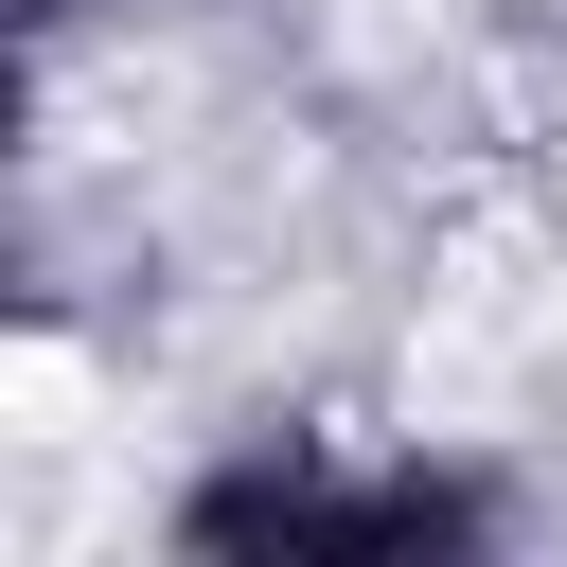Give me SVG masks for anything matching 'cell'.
<instances>
[{"mask_svg":"<svg viewBox=\"0 0 567 567\" xmlns=\"http://www.w3.org/2000/svg\"><path fill=\"white\" fill-rule=\"evenodd\" d=\"M0 408H18V443H71V425H89V354H71V337H18V354H0Z\"/></svg>","mask_w":567,"mask_h":567,"instance_id":"cell-1","label":"cell"},{"mask_svg":"<svg viewBox=\"0 0 567 567\" xmlns=\"http://www.w3.org/2000/svg\"><path fill=\"white\" fill-rule=\"evenodd\" d=\"M549 354H567V301H549Z\"/></svg>","mask_w":567,"mask_h":567,"instance_id":"cell-2","label":"cell"}]
</instances>
